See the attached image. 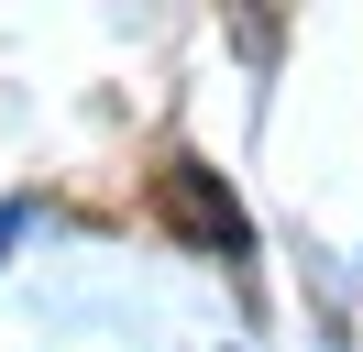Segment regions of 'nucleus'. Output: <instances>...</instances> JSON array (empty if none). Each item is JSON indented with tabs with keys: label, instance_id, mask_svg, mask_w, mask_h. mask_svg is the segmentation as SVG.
Segmentation results:
<instances>
[{
	"label": "nucleus",
	"instance_id": "f03ea898",
	"mask_svg": "<svg viewBox=\"0 0 363 352\" xmlns=\"http://www.w3.org/2000/svg\"><path fill=\"white\" fill-rule=\"evenodd\" d=\"M23 220H33L23 198H0V253H11V242H23Z\"/></svg>",
	"mask_w": 363,
	"mask_h": 352
},
{
	"label": "nucleus",
	"instance_id": "f257e3e1",
	"mask_svg": "<svg viewBox=\"0 0 363 352\" xmlns=\"http://www.w3.org/2000/svg\"><path fill=\"white\" fill-rule=\"evenodd\" d=\"M165 198H177V220H187L199 242L242 253V209H231V187H209V165H165Z\"/></svg>",
	"mask_w": 363,
	"mask_h": 352
}]
</instances>
